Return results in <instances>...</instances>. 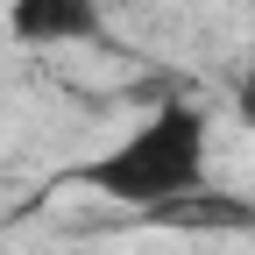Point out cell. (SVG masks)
Listing matches in <instances>:
<instances>
[{
    "label": "cell",
    "mask_w": 255,
    "mask_h": 255,
    "mask_svg": "<svg viewBox=\"0 0 255 255\" xmlns=\"http://www.w3.org/2000/svg\"><path fill=\"white\" fill-rule=\"evenodd\" d=\"M78 184L149 220V213H163V206H177V199L213 184V121L191 100H163L149 121L128 128L114 149L92 156L78 170Z\"/></svg>",
    "instance_id": "cell-1"
},
{
    "label": "cell",
    "mask_w": 255,
    "mask_h": 255,
    "mask_svg": "<svg viewBox=\"0 0 255 255\" xmlns=\"http://www.w3.org/2000/svg\"><path fill=\"white\" fill-rule=\"evenodd\" d=\"M7 36L21 50L107 43V7L100 0H7Z\"/></svg>",
    "instance_id": "cell-2"
},
{
    "label": "cell",
    "mask_w": 255,
    "mask_h": 255,
    "mask_svg": "<svg viewBox=\"0 0 255 255\" xmlns=\"http://www.w3.org/2000/svg\"><path fill=\"white\" fill-rule=\"evenodd\" d=\"M149 220H163V227H255V206L248 199H220V191H191V199L163 206V213H149Z\"/></svg>",
    "instance_id": "cell-3"
},
{
    "label": "cell",
    "mask_w": 255,
    "mask_h": 255,
    "mask_svg": "<svg viewBox=\"0 0 255 255\" xmlns=\"http://www.w3.org/2000/svg\"><path fill=\"white\" fill-rule=\"evenodd\" d=\"M234 114H241V121H248V128H255V64H248V78H241V85H234Z\"/></svg>",
    "instance_id": "cell-4"
}]
</instances>
